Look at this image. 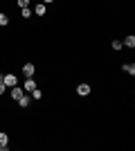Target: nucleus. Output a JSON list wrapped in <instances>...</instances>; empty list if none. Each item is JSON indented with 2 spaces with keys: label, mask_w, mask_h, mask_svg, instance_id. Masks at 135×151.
<instances>
[{
  "label": "nucleus",
  "mask_w": 135,
  "mask_h": 151,
  "mask_svg": "<svg viewBox=\"0 0 135 151\" xmlns=\"http://www.w3.org/2000/svg\"><path fill=\"white\" fill-rule=\"evenodd\" d=\"M2 83H5L7 88H14V86H18V77L14 75V72H9V75L2 77Z\"/></svg>",
  "instance_id": "f257e3e1"
},
{
  "label": "nucleus",
  "mask_w": 135,
  "mask_h": 151,
  "mask_svg": "<svg viewBox=\"0 0 135 151\" xmlns=\"http://www.w3.org/2000/svg\"><path fill=\"white\" fill-rule=\"evenodd\" d=\"M77 95H81V97L90 95V86H88V83H79V86H77Z\"/></svg>",
  "instance_id": "f03ea898"
},
{
  "label": "nucleus",
  "mask_w": 135,
  "mask_h": 151,
  "mask_svg": "<svg viewBox=\"0 0 135 151\" xmlns=\"http://www.w3.org/2000/svg\"><path fill=\"white\" fill-rule=\"evenodd\" d=\"M34 63H25V65H23V75L25 77H34Z\"/></svg>",
  "instance_id": "7ed1b4c3"
},
{
  "label": "nucleus",
  "mask_w": 135,
  "mask_h": 151,
  "mask_svg": "<svg viewBox=\"0 0 135 151\" xmlns=\"http://www.w3.org/2000/svg\"><path fill=\"white\" fill-rule=\"evenodd\" d=\"M34 88H36V81H34L32 77H27V81L23 83V90H29V93H32Z\"/></svg>",
  "instance_id": "20e7f679"
},
{
  "label": "nucleus",
  "mask_w": 135,
  "mask_h": 151,
  "mask_svg": "<svg viewBox=\"0 0 135 151\" xmlns=\"http://www.w3.org/2000/svg\"><path fill=\"white\" fill-rule=\"evenodd\" d=\"M32 12H34V14H36V16H45V12H47V7H45V5H43V2H39V5L34 7Z\"/></svg>",
  "instance_id": "39448f33"
},
{
  "label": "nucleus",
  "mask_w": 135,
  "mask_h": 151,
  "mask_svg": "<svg viewBox=\"0 0 135 151\" xmlns=\"http://www.w3.org/2000/svg\"><path fill=\"white\" fill-rule=\"evenodd\" d=\"M23 93H25V90L20 88V86H14V88H11V97H14V99H16V101L20 99V95H23Z\"/></svg>",
  "instance_id": "423d86ee"
},
{
  "label": "nucleus",
  "mask_w": 135,
  "mask_h": 151,
  "mask_svg": "<svg viewBox=\"0 0 135 151\" xmlns=\"http://www.w3.org/2000/svg\"><path fill=\"white\" fill-rule=\"evenodd\" d=\"M122 45H126V47H135V36H133V34H131V36H126V38L122 41Z\"/></svg>",
  "instance_id": "0eeeda50"
},
{
  "label": "nucleus",
  "mask_w": 135,
  "mask_h": 151,
  "mask_svg": "<svg viewBox=\"0 0 135 151\" xmlns=\"http://www.w3.org/2000/svg\"><path fill=\"white\" fill-rule=\"evenodd\" d=\"M18 104H20V108H27V106H29V97L23 93V95H20V99H18Z\"/></svg>",
  "instance_id": "6e6552de"
},
{
  "label": "nucleus",
  "mask_w": 135,
  "mask_h": 151,
  "mask_svg": "<svg viewBox=\"0 0 135 151\" xmlns=\"http://www.w3.org/2000/svg\"><path fill=\"white\" fill-rule=\"evenodd\" d=\"M7 145H9V138H7V133H0V147H2V151L7 149Z\"/></svg>",
  "instance_id": "1a4fd4ad"
},
{
  "label": "nucleus",
  "mask_w": 135,
  "mask_h": 151,
  "mask_svg": "<svg viewBox=\"0 0 135 151\" xmlns=\"http://www.w3.org/2000/svg\"><path fill=\"white\" fill-rule=\"evenodd\" d=\"M124 72H129V75H135V63H124Z\"/></svg>",
  "instance_id": "9d476101"
},
{
  "label": "nucleus",
  "mask_w": 135,
  "mask_h": 151,
  "mask_svg": "<svg viewBox=\"0 0 135 151\" xmlns=\"http://www.w3.org/2000/svg\"><path fill=\"white\" fill-rule=\"evenodd\" d=\"M7 23H9V18H7V14H2V12H0V25L5 27Z\"/></svg>",
  "instance_id": "9b49d317"
},
{
  "label": "nucleus",
  "mask_w": 135,
  "mask_h": 151,
  "mask_svg": "<svg viewBox=\"0 0 135 151\" xmlns=\"http://www.w3.org/2000/svg\"><path fill=\"white\" fill-rule=\"evenodd\" d=\"M32 97H34V99H41V97H43V93H41L39 88H34V90H32Z\"/></svg>",
  "instance_id": "f8f14e48"
},
{
  "label": "nucleus",
  "mask_w": 135,
  "mask_h": 151,
  "mask_svg": "<svg viewBox=\"0 0 135 151\" xmlns=\"http://www.w3.org/2000/svg\"><path fill=\"white\" fill-rule=\"evenodd\" d=\"M32 16V9L29 7H23V18H29Z\"/></svg>",
  "instance_id": "ddd939ff"
},
{
  "label": "nucleus",
  "mask_w": 135,
  "mask_h": 151,
  "mask_svg": "<svg viewBox=\"0 0 135 151\" xmlns=\"http://www.w3.org/2000/svg\"><path fill=\"white\" fill-rule=\"evenodd\" d=\"M122 47H124L122 41H117V38H115V41H113V50H122Z\"/></svg>",
  "instance_id": "4468645a"
},
{
  "label": "nucleus",
  "mask_w": 135,
  "mask_h": 151,
  "mask_svg": "<svg viewBox=\"0 0 135 151\" xmlns=\"http://www.w3.org/2000/svg\"><path fill=\"white\" fill-rule=\"evenodd\" d=\"M29 2H32V0H18V7L20 9H23V7H29Z\"/></svg>",
  "instance_id": "2eb2a0df"
},
{
  "label": "nucleus",
  "mask_w": 135,
  "mask_h": 151,
  "mask_svg": "<svg viewBox=\"0 0 135 151\" xmlns=\"http://www.w3.org/2000/svg\"><path fill=\"white\" fill-rule=\"evenodd\" d=\"M5 88H7V86H5V83H2V81H0V95L5 93Z\"/></svg>",
  "instance_id": "dca6fc26"
},
{
  "label": "nucleus",
  "mask_w": 135,
  "mask_h": 151,
  "mask_svg": "<svg viewBox=\"0 0 135 151\" xmlns=\"http://www.w3.org/2000/svg\"><path fill=\"white\" fill-rule=\"evenodd\" d=\"M50 2H54V0H43V5H50Z\"/></svg>",
  "instance_id": "f3484780"
},
{
  "label": "nucleus",
  "mask_w": 135,
  "mask_h": 151,
  "mask_svg": "<svg viewBox=\"0 0 135 151\" xmlns=\"http://www.w3.org/2000/svg\"><path fill=\"white\" fill-rule=\"evenodd\" d=\"M2 77H5V75H2V72H0V81H2Z\"/></svg>",
  "instance_id": "a211bd4d"
},
{
  "label": "nucleus",
  "mask_w": 135,
  "mask_h": 151,
  "mask_svg": "<svg viewBox=\"0 0 135 151\" xmlns=\"http://www.w3.org/2000/svg\"><path fill=\"white\" fill-rule=\"evenodd\" d=\"M0 151H2V147H0Z\"/></svg>",
  "instance_id": "6ab92c4d"
}]
</instances>
